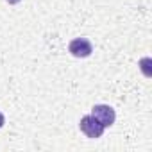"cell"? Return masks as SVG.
Listing matches in <instances>:
<instances>
[{
    "mask_svg": "<svg viewBox=\"0 0 152 152\" xmlns=\"http://www.w3.org/2000/svg\"><path fill=\"white\" fill-rule=\"evenodd\" d=\"M79 129H81V132H83L86 138H91V140L100 138V136L104 134V131H106V127H104L93 115H84V116L81 118V122H79Z\"/></svg>",
    "mask_w": 152,
    "mask_h": 152,
    "instance_id": "obj_1",
    "label": "cell"
},
{
    "mask_svg": "<svg viewBox=\"0 0 152 152\" xmlns=\"http://www.w3.org/2000/svg\"><path fill=\"white\" fill-rule=\"evenodd\" d=\"M68 52L73 56V57H79V59H84V57H90L91 52H93V45L88 38H75L70 41L68 45Z\"/></svg>",
    "mask_w": 152,
    "mask_h": 152,
    "instance_id": "obj_2",
    "label": "cell"
},
{
    "mask_svg": "<svg viewBox=\"0 0 152 152\" xmlns=\"http://www.w3.org/2000/svg\"><path fill=\"white\" fill-rule=\"evenodd\" d=\"M91 115H93L106 129L111 127V125L115 124V120H116L115 109H113L111 106H107V104H95V106L91 107Z\"/></svg>",
    "mask_w": 152,
    "mask_h": 152,
    "instance_id": "obj_3",
    "label": "cell"
},
{
    "mask_svg": "<svg viewBox=\"0 0 152 152\" xmlns=\"http://www.w3.org/2000/svg\"><path fill=\"white\" fill-rule=\"evenodd\" d=\"M4 124H6V116L2 115V111H0V129L4 127Z\"/></svg>",
    "mask_w": 152,
    "mask_h": 152,
    "instance_id": "obj_4",
    "label": "cell"
},
{
    "mask_svg": "<svg viewBox=\"0 0 152 152\" xmlns=\"http://www.w3.org/2000/svg\"><path fill=\"white\" fill-rule=\"evenodd\" d=\"M6 2L9 4V6H16V4H20L22 0H6Z\"/></svg>",
    "mask_w": 152,
    "mask_h": 152,
    "instance_id": "obj_5",
    "label": "cell"
}]
</instances>
